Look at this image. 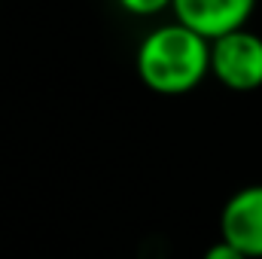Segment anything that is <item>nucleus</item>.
Instances as JSON below:
<instances>
[{
	"label": "nucleus",
	"instance_id": "nucleus-2",
	"mask_svg": "<svg viewBox=\"0 0 262 259\" xmlns=\"http://www.w3.org/2000/svg\"><path fill=\"white\" fill-rule=\"evenodd\" d=\"M210 76L232 92L262 89V37L241 28L210 40Z\"/></svg>",
	"mask_w": 262,
	"mask_h": 259
},
{
	"label": "nucleus",
	"instance_id": "nucleus-4",
	"mask_svg": "<svg viewBox=\"0 0 262 259\" xmlns=\"http://www.w3.org/2000/svg\"><path fill=\"white\" fill-rule=\"evenodd\" d=\"M220 238L247 259H262V183L232 195L220 213Z\"/></svg>",
	"mask_w": 262,
	"mask_h": 259
},
{
	"label": "nucleus",
	"instance_id": "nucleus-6",
	"mask_svg": "<svg viewBox=\"0 0 262 259\" xmlns=\"http://www.w3.org/2000/svg\"><path fill=\"white\" fill-rule=\"evenodd\" d=\"M201 259H247V256H244L238 247H232L229 241H223V238H220L216 244H210V247L204 250V256H201Z\"/></svg>",
	"mask_w": 262,
	"mask_h": 259
},
{
	"label": "nucleus",
	"instance_id": "nucleus-3",
	"mask_svg": "<svg viewBox=\"0 0 262 259\" xmlns=\"http://www.w3.org/2000/svg\"><path fill=\"white\" fill-rule=\"evenodd\" d=\"M253 9L256 0H174L177 21L204 40H220L232 31L247 28Z\"/></svg>",
	"mask_w": 262,
	"mask_h": 259
},
{
	"label": "nucleus",
	"instance_id": "nucleus-1",
	"mask_svg": "<svg viewBox=\"0 0 262 259\" xmlns=\"http://www.w3.org/2000/svg\"><path fill=\"white\" fill-rule=\"evenodd\" d=\"M140 82L156 95H186L210 76V40L180 21L152 28L134 55Z\"/></svg>",
	"mask_w": 262,
	"mask_h": 259
},
{
	"label": "nucleus",
	"instance_id": "nucleus-5",
	"mask_svg": "<svg viewBox=\"0 0 262 259\" xmlns=\"http://www.w3.org/2000/svg\"><path fill=\"white\" fill-rule=\"evenodd\" d=\"M125 12L131 15H140V18H149V15H159L165 9H174V0H116Z\"/></svg>",
	"mask_w": 262,
	"mask_h": 259
}]
</instances>
